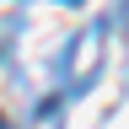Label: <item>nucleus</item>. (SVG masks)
Here are the masks:
<instances>
[]
</instances>
